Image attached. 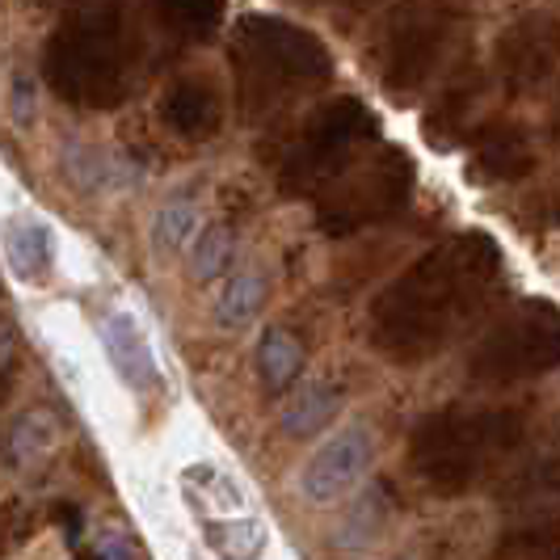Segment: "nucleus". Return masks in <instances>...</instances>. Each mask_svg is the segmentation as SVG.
Wrapping results in <instances>:
<instances>
[{
    "mask_svg": "<svg viewBox=\"0 0 560 560\" xmlns=\"http://www.w3.org/2000/svg\"><path fill=\"white\" fill-rule=\"evenodd\" d=\"M4 257L22 282H43L56 266V232L47 220L18 215L4 224Z\"/></svg>",
    "mask_w": 560,
    "mask_h": 560,
    "instance_id": "2eb2a0df",
    "label": "nucleus"
},
{
    "mask_svg": "<svg viewBox=\"0 0 560 560\" xmlns=\"http://www.w3.org/2000/svg\"><path fill=\"white\" fill-rule=\"evenodd\" d=\"M502 279V245L459 232L396 275L371 304V341L393 363H430L477 320Z\"/></svg>",
    "mask_w": 560,
    "mask_h": 560,
    "instance_id": "f257e3e1",
    "label": "nucleus"
},
{
    "mask_svg": "<svg viewBox=\"0 0 560 560\" xmlns=\"http://www.w3.org/2000/svg\"><path fill=\"white\" fill-rule=\"evenodd\" d=\"M380 140V122L359 97H334L304 118L295 140L282 148L279 186L282 195L304 198L329 186L341 168H350Z\"/></svg>",
    "mask_w": 560,
    "mask_h": 560,
    "instance_id": "20e7f679",
    "label": "nucleus"
},
{
    "mask_svg": "<svg viewBox=\"0 0 560 560\" xmlns=\"http://www.w3.org/2000/svg\"><path fill=\"white\" fill-rule=\"evenodd\" d=\"M18 118H22V122H30V89H26V81L18 84Z\"/></svg>",
    "mask_w": 560,
    "mask_h": 560,
    "instance_id": "a878e982",
    "label": "nucleus"
},
{
    "mask_svg": "<svg viewBox=\"0 0 560 560\" xmlns=\"http://www.w3.org/2000/svg\"><path fill=\"white\" fill-rule=\"evenodd\" d=\"M375 459V443L363 425H346L337 430L334 439H325L320 447L312 451V459L300 472V493L312 505H334L341 502L350 489H359V480L366 477Z\"/></svg>",
    "mask_w": 560,
    "mask_h": 560,
    "instance_id": "9d476101",
    "label": "nucleus"
},
{
    "mask_svg": "<svg viewBox=\"0 0 560 560\" xmlns=\"http://www.w3.org/2000/svg\"><path fill=\"white\" fill-rule=\"evenodd\" d=\"M480 102H485V77H480L477 68L455 72L447 89L434 97L430 114H425V131H430V140L443 143V148L472 140V136L480 131L477 127Z\"/></svg>",
    "mask_w": 560,
    "mask_h": 560,
    "instance_id": "9b49d317",
    "label": "nucleus"
},
{
    "mask_svg": "<svg viewBox=\"0 0 560 560\" xmlns=\"http://www.w3.org/2000/svg\"><path fill=\"white\" fill-rule=\"evenodd\" d=\"M380 527H384V502H380V489H366L363 498L354 502V510L346 514L337 544H346V548H366V544L380 535Z\"/></svg>",
    "mask_w": 560,
    "mask_h": 560,
    "instance_id": "5701e85b",
    "label": "nucleus"
},
{
    "mask_svg": "<svg viewBox=\"0 0 560 560\" xmlns=\"http://www.w3.org/2000/svg\"><path fill=\"white\" fill-rule=\"evenodd\" d=\"M548 136L560 143V93H557V102H552V110H548Z\"/></svg>",
    "mask_w": 560,
    "mask_h": 560,
    "instance_id": "393cba45",
    "label": "nucleus"
},
{
    "mask_svg": "<svg viewBox=\"0 0 560 560\" xmlns=\"http://www.w3.org/2000/svg\"><path fill=\"white\" fill-rule=\"evenodd\" d=\"M257 371H261V384L270 393H287L300 380V371H304L300 337L291 334V329H282V325H270L261 334V341H257Z\"/></svg>",
    "mask_w": 560,
    "mask_h": 560,
    "instance_id": "f3484780",
    "label": "nucleus"
},
{
    "mask_svg": "<svg viewBox=\"0 0 560 560\" xmlns=\"http://www.w3.org/2000/svg\"><path fill=\"white\" fill-rule=\"evenodd\" d=\"M341 405H346V396H341V388H334V384H304V388H295V393L287 396V405L279 409L282 434H291V439H312V434H320L325 425H334V418L341 413Z\"/></svg>",
    "mask_w": 560,
    "mask_h": 560,
    "instance_id": "dca6fc26",
    "label": "nucleus"
},
{
    "mask_svg": "<svg viewBox=\"0 0 560 560\" xmlns=\"http://www.w3.org/2000/svg\"><path fill=\"white\" fill-rule=\"evenodd\" d=\"M161 118H165V127L177 136V140H211L215 131H220V122H224V106H220V97H215V89L202 81H182L173 84L165 93V102H161Z\"/></svg>",
    "mask_w": 560,
    "mask_h": 560,
    "instance_id": "4468645a",
    "label": "nucleus"
},
{
    "mask_svg": "<svg viewBox=\"0 0 560 560\" xmlns=\"http://www.w3.org/2000/svg\"><path fill=\"white\" fill-rule=\"evenodd\" d=\"M198 224H202L198 202L190 195H177V198H168L165 207L156 211L152 232H156V245H161L165 253H186L198 241V232H202Z\"/></svg>",
    "mask_w": 560,
    "mask_h": 560,
    "instance_id": "aec40b11",
    "label": "nucleus"
},
{
    "mask_svg": "<svg viewBox=\"0 0 560 560\" xmlns=\"http://www.w3.org/2000/svg\"><path fill=\"white\" fill-rule=\"evenodd\" d=\"M505 502L518 518L502 539V560H560V434L535 455Z\"/></svg>",
    "mask_w": 560,
    "mask_h": 560,
    "instance_id": "6e6552de",
    "label": "nucleus"
},
{
    "mask_svg": "<svg viewBox=\"0 0 560 560\" xmlns=\"http://www.w3.org/2000/svg\"><path fill=\"white\" fill-rule=\"evenodd\" d=\"M207 548L220 560H257L266 548V527L261 518H220L207 523Z\"/></svg>",
    "mask_w": 560,
    "mask_h": 560,
    "instance_id": "6ab92c4d",
    "label": "nucleus"
},
{
    "mask_svg": "<svg viewBox=\"0 0 560 560\" xmlns=\"http://www.w3.org/2000/svg\"><path fill=\"white\" fill-rule=\"evenodd\" d=\"M413 182H418V165L405 148H371L312 195L316 224L325 236H354L371 224H384L409 202Z\"/></svg>",
    "mask_w": 560,
    "mask_h": 560,
    "instance_id": "39448f33",
    "label": "nucleus"
},
{
    "mask_svg": "<svg viewBox=\"0 0 560 560\" xmlns=\"http://www.w3.org/2000/svg\"><path fill=\"white\" fill-rule=\"evenodd\" d=\"M89 560H136V552H131V544H127L122 535H106V539L93 548Z\"/></svg>",
    "mask_w": 560,
    "mask_h": 560,
    "instance_id": "b1692460",
    "label": "nucleus"
},
{
    "mask_svg": "<svg viewBox=\"0 0 560 560\" xmlns=\"http://www.w3.org/2000/svg\"><path fill=\"white\" fill-rule=\"evenodd\" d=\"M557 4H560V0H557Z\"/></svg>",
    "mask_w": 560,
    "mask_h": 560,
    "instance_id": "bb28decb",
    "label": "nucleus"
},
{
    "mask_svg": "<svg viewBox=\"0 0 560 560\" xmlns=\"http://www.w3.org/2000/svg\"><path fill=\"white\" fill-rule=\"evenodd\" d=\"M232 257H236L232 232L220 224L202 228L198 241L190 245V275H195V282H215L232 266Z\"/></svg>",
    "mask_w": 560,
    "mask_h": 560,
    "instance_id": "4be33fe9",
    "label": "nucleus"
},
{
    "mask_svg": "<svg viewBox=\"0 0 560 560\" xmlns=\"http://www.w3.org/2000/svg\"><path fill=\"white\" fill-rule=\"evenodd\" d=\"M261 304H266V279L257 270H236L215 291V325L220 329H245L261 312Z\"/></svg>",
    "mask_w": 560,
    "mask_h": 560,
    "instance_id": "a211bd4d",
    "label": "nucleus"
},
{
    "mask_svg": "<svg viewBox=\"0 0 560 560\" xmlns=\"http://www.w3.org/2000/svg\"><path fill=\"white\" fill-rule=\"evenodd\" d=\"M560 366V304L523 300L477 341L468 371L477 384H523Z\"/></svg>",
    "mask_w": 560,
    "mask_h": 560,
    "instance_id": "423d86ee",
    "label": "nucleus"
},
{
    "mask_svg": "<svg viewBox=\"0 0 560 560\" xmlns=\"http://www.w3.org/2000/svg\"><path fill=\"white\" fill-rule=\"evenodd\" d=\"M329 51L308 30L287 26L275 18H253L236 38L241 102L249 114L275 110L279 102L329 81Z\"/></svg>",
    "mask_w": 560,
    "mask_h": 560,
    "instance_id": "7ed1b4c3",
    "label": "nucleus"
},
{
    "mask_svg": "<svg viewBox=\"0 0 560 560\" xmlns=\"http://www.w3.org/2000/svg\"><path fill=\"white\" fill-rule=\"evenodd\" d=\"M455 13L447 0H400L384 38V84L396 102H409L425 89L447 56Z\"/></svg>",
    "mask_w": 560,
    "mask_h": 560,
    "instance_id": "0eeeda50",
    "label": "nucleus"
},
{
    "mask_svg": "<svg viewBox=\"0 0 560 560\" xmlns=\"http://www.w3.org/2000/svg\"><path fill=\"white\" fill-rule=\"evenodd\" d=\"M97 337L106 346V359L114 363V371L131 384V388H156L161 384V366H156V354H152V341L143 334V325L131 316V312H110L102 325H97Z\"/></svg>",
    "mask_w": 560,
    "mask_h": 560,
    "instance_id": "ddd939ff",
    "label": "nucleus"
},
{
    "mask_svg": "<svg viewBox=\"0 0 560 560\" xmlns=\"http://www.w3.org/2000/svg\"><path fill=\"white\" fill-rule=\"evenodd\" d=\"M493 68L510 97H527L557 77L560 68V18L557 13H523L498 34Z\"/></svg>",
    "mask_w": 560,
    "mask_h": 560,
    "instance_id": "1a4fd4ad",
    "label": "nucleus"
},
{
    "mask_svg": "<svg viewBox=\"0 0 560 560\" xmlns=\"http://www.w3.org/2000/svg\"><path fill=\"white\" fill-rule=\"evenodd\" d=\"M51 447H56V421H51V413L30 409V413H22V418L13 421V430H9V455H13L18 468L43 459Z\"/></svg>",
    "mask_w": 560,
    "mask_h": 560,
    "instance_id": "412c9836",
    "label": "nucleus"
},
{
    "mask_svg": "<svg viewBox=\"0 0 560 560\" xmlns=\"http://www.w3.org/2000/svg\"><path fill=\"white\" fill-rule=\"evenodd\" d=\"M472 161L477 173L489 182H523L535 168V148L532 136L518 122H480V131L472 136Z\"/></svg>",
    "mask_w": 560,
    "mask_h": 560,
    "instance_id": "f8f14e48",
    "label": "nucleus"
},
{
    "mask_svg": "<svg viewBox=\"0 0 560 560\" xmlns=\"http://www.w3.org/2000/svg\"><path fill=\"white\" fill-rule=\"evenodd\" d=\"M527 413L514 405H447L434 409L409 434V468L439 498L477 489L523 443Z\"/></svg>",
    "mask_w": 560,
    "mask_h": 560,
    "instance_id": "f03ea898",
    "label": "nucleus"
}]
</instances>
